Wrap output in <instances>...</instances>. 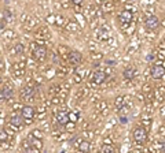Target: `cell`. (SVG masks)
Returning <instances> with one entry per match:
<instances>
[{
	"instance_id": "cell-1",
	"label": "cell",
	"mask_w": 165,
	"mask_h": 153,
	"mask_svg": "<svg viewBox=\"0 0 165 153\" xmlns=\"http://www.w3.org/2000/svg\"><path fill=\"white\" fill-rule=\"evenodd\" d=\"M132 135H133V140H135L138 144H144V142L147 141V131L144 130L143 127H135L133 128V133H132Z\"/></svg>"
},
{
	"instance_id": "cell-2",
	"label": "cell",
	"mask_w": 165,
	"mask_h": 153,
	"mask_svg": "<svg viewBox=\"0 0 165 153\" xmlns=\"http://www.w3.org/2000/svg\"><path fill=\"white\" fill-rule=\"evenodd\" d=\"M150 74H151V78H153V79H161L165 75V67H164V66H161V64L153 66V67H151Z\"/></svg>"
},
{
	"instance_id": "cell-3",
	"label": "cell",
	"mask_w": 165,
	"mask_h": 153,
	"mask_svg": "<svg viewBox=\"0 0 165 153\" xmlns=\"http://www.w3.org/2000/svg\"><path fill=\"white\" fill-rule=\"evenodd\" d=\"M158 26H160V19H158L157 16L151 15V16H149V18L146 19V27L149 30H156Z\"/></svg>"
},
{
	"instance_id": "cell-4",
	"label": "cell",
	"mask_w": 165,
	"mask_h": 153,
	"mask_svg": "<svg viewBox=\"0 0 165 153\" xmlns=\"http://www.w3.org/2000/svg\"><path fill=\"white\" fill-rule=\"evenodd\" d=\"M106 78H108V75H106L105 71H95L94 75H92V81H94L96 85H101L106 81Z\"/></svg>"
},
{
	"instance_id": "cell-5",
	"label": "cell",
	"mask_w": 165,
	"mask_h": 153,
	"mask_svg": "<svg viewBox=\"0 0 165 153\" xmlns=\"http://www.w3.org/2000/svg\"><path fill=\"white\" fill-rule=\"evenodd\" d=\"M21 115L23 116L25 120H32L33 116H34V108L33 107H23L22 111H21Z\"/></svg>"
},
{
	"instance_id": "cell-6",
	"label": "cell",
	"mask_w": 165,
	"mask_h": 153,
	"mask_svg": "<svg viewBox=\"0 0 165 153\" xmlns=\"http://www.w3.org/2000/svg\"><path fill=\"white\" fill-rule=\"evenodd\" d=\"M82 60V56L80 52L77 51H72L70 53H69V62H70L72 64H80Z\"/></svg>"
},
{
	"instance_id": "cell-7",
	"label": "cell",
	"mask_w": 165,
	"mask_h": 153,
	"mask_svg": "<svg viewBox=\"0 0 165 153\" xmlns=\"http://www.w3.org/2000/svg\"><path fill=\"white\" fill-rule=\"evenodd\" d=\"M33 56L37 59V60H44L47 56V48L46 47H37L33 52Z\"/></svg>"
},
{
	"instance_id": "cell-8",
	"label": "cell",
	"mask_w": 165,
	"mask_h": 153,
	"mask_svg": "<svg viewBox=\"0 0 165 153\" xmlns=\"http://www.w3.org/2000/svg\"><path fill=\"white\" fill-rule=\"evenodd\" d=\"M118 19H120V22H122V23H129L131 21H132V12H129L125 10V11H122L120 14Z\"/></svg>"
},
{
	"instance_id": "cell-9",
	"label": "cell",
	"mask_w": 165,
	"mask_h": 153,
	"mask_svg": "<svg viewBox=\"0 0 165 153\" xmlns=\"http://www.w3.org/2000/svg\"><path fill=\"white\" fill-rule=\"evenodd\" d=\"M58 122H59V124H62V126H66V123L70 122V119H69V114L61 111V112L58 114Z\"/></svg>"
},
{
	"instance_id": "cell-10",
	"label": "cell",
	"mask_w": 165,
	"mask_h": 153,
	"mask_svg": "<svg viewBox=\"0 0 165 153\" xmlns=\"http://www.w3.org/2000/svg\"><path fill=\"white\" fill-rule=\"evenodd\" d=\"M0 97H2L3 101L10 100L12 97V89L11 88H3L2 89V93H0Z\"/></svg>"
},
{
	"instance_id": "cell-11",
	"label": "cell",
	"mask_w": 165,
	"mask_h": 153,
	"mask_svg": "<svg viewBox=\"0 0 165 153\" xmlns=\"http://www.w3.org/2000/svg\"><path fill=\"white\" fill-rule=\"evenodd\" d=\"M32 146H33V151H40V149L43 148V141H41V138L34 137L32 140Z\"/></svg>"
},
{
	"instance_id": "cell-12",
	"label": "cell",
	"mask_w": 165,
	"mask_h": 153,
	"mask_svg": "<svg viewBox=\"0 0 165 153\" xmlns=\"http://www.w3.org/2000/svg\"><path fill=\"white\" fill-rule=\"evenodd\" d=\"M122 75H124V78L125 79H132L133 76H135V70H133L132 67H127L125 70H124Z\"/></svg>"
},
{
	"instance_id": "cell-13",
	"label": "cell",
	"mask_w": 165,
	"mask_h": 153,
	"mask_svg": "<svg viewBox=\"0 0 165 153\" xmlns=\"http://www.w3.org/2000/svg\"><path fill=\"white\" fill-rule=\"evenodd\" d=\"M21 96H22V99H32L33 97V90L30 88H25L22 90V93H21Z\"/></svg>"
},
{
	"instance_id": "cell-14",
	"label": "cell",
	"mask_w": 165,
	"mask_h": 153,
	"mask_svg": "<svg viewBox=\"0 0 165 153\" xmlns=\"http://www.w3.org/2000/svg\"><path fill=\"white\" fill-rule=\"evenodd\" d=\"M22 115L21 116H17V115H12V118H11V124L12 126H21L22 124Z\"/></svg>"
},
{
	"instance_id": "cell-15",
	"label": "cell",
	"mask_w": 165,
	"mask_h": 153,
	"mask_svg": "<svg viewBox=\"0 0 165 153\" xmlns=\"http://www.w3.org/2000/svg\"><path fill=\"white\" fill-rule=\"evenodd\" d=\"M78 149L81 152H89V142L88 141H81L78 144Z\"/></svg>"
},
{
	"instance_id": "cell-16",
	"label": "cell",
	"mask_w": 165,
	"mask_h": 153,
	"mask_svg": "<svg viewBox=\"0 0 165 153\" xmlns=\"http://www.w3.org/2000/svg\"><path fill=\"white\" fill-rule=\"evenodd\" d=\"M101 152H102V153H113V152H114V149H113L112 144H105V145H103V146L101 148Z\"/></svg>"
},
{
	"instance_id": "cell-17",
	"label": "cell",
	"mask_w": 165,
	"mask_h": 153,
	"mask_svg": "<svg viewBox=\"0 0 165 153\" xmlns=\"http://www.w3.org/2000/svg\"><path fill=\"white\" fill-rule=\"evenodd\" d=\"M122 103H124V99H122V97H117V100H116V107H117V108H121V107H122Z\"/></svg>"
},
{
	"instance_id": "cell-18",
	"label": "cell",
	"mask_w": 165,
	"mask_h": 153,
	"mask_svg": "<svg viewBox=\"0 0 165 153\" xmlns=\"http://www.w3.org/2000/svg\"><path fill=\"white\" fill-rule=\"evenodd\" d=\"M69 119H70L72 122H74V123H76V122H77V119H78V116H77V114H69Z\"/></svg>"
},
{
	"instance_id": "cell-19",
	"label": "cell",
	"mask_w": 165,
	"mask_h": 153,
	"mask_svg": "<svg viewBox=\"0 0 165 153\" xmlns=\"http://www.w3.org/2000/svg\"><path fill=\"white\" fill-rule=\"evenodd\" d=\"M6 140H7V133H6L4 130H2V133H0V141L4 142Z\"/></svg>"
},
{
	"instance_id": "cell-20",
	"label": "cell",
	"mask_w": 165,
	"mask_h": 153,
	"mask_svg": "<svg viewBox=\"0 0 165 153\" xmlns=\"http://www.w3.org/2000/svg\"><path fill=\"white\" fill-rule=\"evenodd\" d=\"M33 137L41 138V137H43V134H41V131H39V130H34V131H33Z\"/></svg>"
},
{
	"instance_id": "cell-21",
	"label": "cell",
	"mask_w": 165,
	"mask_h": 153,
	"mask_svg": "<svg viewBox=\"0 0 165 153\" xmlns=\"http://www.w3.org/2000/svg\"><path fill=\"white\" fill-rule=\"evenodd\" d=\"M55 19H57V16L51 15V16H48V18H47V22L48 23H55Z\"/></svg>"
},
{
	"instance_id": "cell-22",
	"label": "cell",
	"mask_w": 165,
	"mask_h": 153,
	"mask_svg": "<svg viewBox=\"0 0 165 153\" xmlns=\"http://www.w3.org/2000/svg\"><path fill=\"white\" fill-rule=\"evenodd\" d=\"M72 3H73L74 6H80V4H82V2H84V0H70Z\"/></svg>"
},
{
	"instance_id": "cell-23",
	"label": "cell",
	"mask_w": 165,
	"mask_h": 153,
	"mask_svg": "<svg viewBox=\"0 0 165 153\" xmlns=\"http://www.w3.org/2000/svg\"><path fill=\"white\" fill-rule=\"evenodd\" d=\"M127 122H128V118H125V116H122L121 119H120V123H122V124H125Z\"/></svg>"
},
{
	"instance_id": "cell-24",
	"label": "cell",
	"mask_w": 165,
	"mask_h": 153,
	"mask_svg": "<svg viewBox=\"0 0 165 153\" xmlns=\"http://www.w3.org/2000/svg\"><path fill=\"white\" fill-rule=\"evenodd\" d=\"M76 16H77V18H78V19H80V22H81V25H84V23H85V21H84V18H81V16H80V15H78V14H77V15H76Z\"/></svg>"
},
{
	"instance_id": "cell-25",
	"label": "cell",
	"mask_w": 165,
	"mask_h": 153,
	"mask_svg": "<svg viewBox=\"0 0 165 153\" xmlns=\"http://www.w3.org/2000/svg\"><path fill=\"white\" fill-rule=\"evenodd\" d=\"M153 59H154V56H153V55H147V56H146V60H147V62L153 60Z\"/></svg>"
},
{
	"instance_id": "cell-26",
	"label": "cell",
	"mask_w": 165,
	"mask_h": 153,
	"mask_svg": "<svg viewBox=\"0 0 165 153\" xmlns=\"http://www.w3.org/2000/svg\"><path fill=\"white\" fill-rule=\"evenodd\" d=\"M160 151H161V152H165V142H164V144H162V146L160 148Z\"/></svg>"
},
{
	"instance_id": "cell-27",
	"label": "cell",
	"mask_w": 165,
	"mask_h": 153,
	"mask_svg": "<svg viewBox=\"0 0 165 153\" xmlns=\"http://www.w3.org/2000/svg\"><path fill=\"white\" fill-rule=\"evenodd\" d=\"M4 16H6V18H8V16H10V11H4Z\"/></svg>"
}]
</instances>
